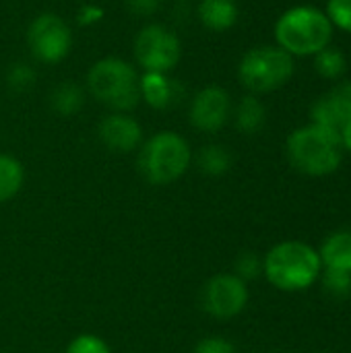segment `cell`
<instances>
[{
	"label": "cell",
	"mask_w": 351,
	"mask_h": 353,
	"mask_svg": "<svg viewBox=\"0 0 351 353\" xmlns=\"http://www.w3.org/2000/svg\"><path fill=\"white\" fill-rule=\"evenodd\" d=\"M290 163L306 176H329L337 172L343 159L341 134L329 128L308 124L294 130L285 143Z\"/></svg>",
	"instance_id": "obj_1"
},
{
	"label": "cell",
	"mask_w": 351,
	"mask_h": 353,
	"mask_svg": "<svg viewBox=\"0 0 351 353\" xmlns=\"http://www.w3.org/2000/svg\"><path fill=\"white\" fill-rule=\"evenodd\" d=\"M333 25L317 6L288 8L275 23V41L290 56H314L331 43Z\"/></svg>",
	"instance_id": "obj_2"
},
{
	"label": "cell",
	"mask_w": 351,
	"mask_h": 353,
	"mask_svg": "<svg viewBox=\"0 0 351 353\" xmlns=\"http://www.w3.org/2000/svg\"><path fill=\"white\" fill-rule=\"evenodd\" d=\"M139 72L134 64L118 56H106L93 62L87 72L89 93L112 112H130L141 101Z\"/></svg>",
	"instance_id": "obj_3"
},
{
	"label": "cell",
	"mask_w": 351,
	"mask_h": 353,
	"mask_svg": "<svg viewBox=\"0 0 351 353\" xmlns=\"http://www.w3.org/2000/svg\"><path fill=\"white\" fill-rule=\"evenodd\" d=\"M263 271L281 292H300L310 288L323 273L319 252L304 242H281L269 250Z\"/></svg>",
	"instance_id": "obj_4"
},
{
	"label": "cell",
	"mask_w": 351,
	"mask_h": 353,
	"mask_svg": "<svg viewBox=\"0 0 351 353\" xmlns=\"http://www.w3.org/2000/svg\"><path fill=\"white\" fill-rule=\"evenodd\" d=\"M192 161L186 139L178 132L163 130L153 134L141 147L139 170L151 184H170L184 176Z\"/></svg>",
	"instance_id": "obj_5"
},
{
	"label": "cell",
	"mask_w": 351,
	"mask_h": 353,
	"mask_svg": "<svg viewBox=\"0 0 351 353\" xmlns=\"http://www.w3.org/2000/svg\"><path fill=\"white\" fill-rule=\"evenodd\" d=\"M296 70L294 56L279 46H259L248 50L238 64L240 83L252 93H271L283 87Z\"/></svg>",
	"instance_id": "obj_6"
},
{
	"label": "cell",
	"mask_w": 351,
	"mask_h": 353,
	"mask_svg": "<svg viewBox=\"0 0 351 353\" xmlns=\"http://www.w3.org/2000/svg\"><path fill=\"white\" fill-rule=\"evenodd\" d=\"M132 54L145 72L170 74L182 58V41L166 25L149 23L134 35Z\"/></svg>",
	"instance_id": "obj_7"
},
{
	"label": "cell",
	"mask_w": 351,
	"mask_h": 353,
	"mask_svg": "<svg viewBox=\"0 0 351 353\" xmlns=\"http://www.w3.org/2000/svg\"><path fill=\"white\" fill-rule=\"evenodd\" d=\"M27 46L37 62L58 64L70 54L72 31L60 14L39 12L27 27Z\"/></svg>",
	"instance_id": "obj_8"
},
{
	"label": "cell",
	"mask_w": 351,
	"mask_h": 353,
	"mask_svg": "<svg viewBox=\"0 0 351 353\" xmlns=\"http://www.w3.org/2000/svg\"><path fill=\"white\" fill-rule=\"evenodd\" d=\"M201 304L211 316L219 321L234 319L248 304V288L236 275H215L203 288Z\"/></svg>",
	"instance_id": "obj_9"
},
{
	"label": "cell",
	"mask_w": 351,
	"mask_h": 353,
	"mask_svg": "<svg viewBox=\"0 0 351 353\" xmlns=\"http://www.w3.org/2000/svg\"><path fill=\"white\" fill-rule=\"evenodd\" d=\"M232 97L219 85H207L194 93L188 110L190 124L201 132L221 130L232 116Z\"/></svg>",
	"instance_id": "obj_10"
},
{
	"label": "cell",
	"mask_w": 351,
	"mask_h": 353,
	"mask_svg": "<svg viewBox=\"0 0 351 353\" xmlns=\"http://www.w3.org/2000/svg\"><path fill=\"white\" fill-rule=\"evenodd\" d=\"M312 124L329 128L333 132L343 130L351 122V81H339L327 93H323L310 110Z\"/></svg>",
	"instance_id": "obj_11"
},
{
	"label": "cell",
	"mask_w": 351,
	"mask_h": 353,
	"mask_svg": "<svg viewBox=\"0 0 351 353\" xmlns=\"http://www.w3.org/2000/svg\"><path fill=\"white\" fill-rule=\"evenodd\" d=\"M97 134L108 149L118 153H130L143 141L141 124L132 116L122 112H112L103 116L97 126Z\"/></svg>",
	"instance_id": "obj_12"
},
{
	"label": "cell",
	"mask_w": 351,
	"mask_h": 353,
	"mask_svg": "<svg viewBox=\"0 0 351 353\" xmlns=\"http://www.w3.org/2000/svg\"><path fill=\"white\" fill-rule=\"evenodd\" d=\"M141 99L153 110L174 108L182 97V87L166 72H145L139 81Z\"/></svg>",
	"instance_id": "obj_13"
},
{
	"label": "cell",
	"mask_w": 351,
	"mask_h": 353,
	"mask_svg": "<svg viewBox=\"0 0 351 353\" xmlns=\"http://www.w3.org/2000/svg\"><path fill=\"white\" fill-rule=\"evenodd\" d=\"M197 14L203 27L215 33H223L238 23L240 8L236 0H201Z\"/></svg>",
	"instance_id": "obj_14"
},
{
	"label": "cell",
	"mask_w": 351,
	"mask_h": 353,
	"mask_svg": "<svg viewBox=\"0 0 351 353\" xmlns=\"http://www.w3.org/2000/svg\"><path fill=\"white\" fill-rule=\"evenodd\" d=\"M325 269H339L351 273V232L341 230L331 234L319 250Z\"/></svg>",
	"instance_id": "obj_15"
},
{
	"label": "cell",
	"mask_w": 351,
	"mask_h": 353,
	"mask_svg": "<svg viewBox=\"0 0 351 353\" xmlns=\"http://www.w3.org/2000/svg\"><path fill=\"white\" fill-rule=\"evenodd\" d=\"M232 112H234L236 128L240 132H244V134H257V132H261L263 126H265V122H267V108L252 93L244 95Z\"/></svg>",
	"instance_id": "obj_16"
},
{
	"label": "cell",
	"mask_w": 351,
	"mask_h": 353,
	"mask_svg": "<svg viewBox=\"0 0 351 353\" xmlns=\"http://www.w3.org/2000/svg\"><path fill=\"white\" fill-rule=\"evenodd\" d=\"M83 103H85V93L72 81H64L56 85L50 93V105L60 116H74L83 108Z\"/></svg>",
	"instance_id": "obj_17"
},
{
	"label": "cell",
	"mask_w": 351,
	"mask_h": 353,
	"mask_svg": "<svg viewBox=\"0 0 351 353\" xmlns=\"http://www.w3.org/2000/svg\"><path fill=\"white\" fill-rule=\"evenodd\" d=\"M197 168L207 174V176H223L230 172L232 163H234V157L232 153L223 147V145H205L197 157Z\"/></svg>",
	"instance_id": "obj_18"
},
{
	"label": "cell",
	"mask_w": 351,
	"mask_h": 353,
	"mask_svg": "<svg viewBox=\"0 0 351 353\" xmlns=\"http://www.w3.org/2000/svg\"><path fill=\"white\" fill-rule=\"evenodd\" d=\"M25 172L17 157L0 153V203L10 201L23 186Z\"/></svg>",
	"instance_id": "obj_19"
},
{
	"label": "cell",
	"mask_w": 351,
	"mask_h": 353,
	"mask_svg": "<svg viewBox=\"0 0 351 353\" xmlns=\"http://www.w3.org/2000/svg\"><path fill=\"white\" fill-rule=\"evenodd\" d=\"M314 68L323 79L337 81L348 70V58H345V54L341 50L327 46V48H323L321 52L314 54Z\"/></svg>",
	"instance_id": "obj_20"
},
{
	"label": "cell",
	"mask_w": 351,
	"mask_h": 353,
	"mask_svg": "<svg viewBox=\"0 0 351 353\" xmlns=\"http://www.w3.org/2000/svg\"><path fill=\"white\" fill-rule=\"evenodd\" d=\"M35 68L29 62H12L6 70V87L12 93H25L35 85Z\"/></svg>",
	"instance_id": "obj_21"
},
{
	"label": "cell",
	"mask_w": 351,
	"mask_h": 353,
	"mask_svg": "<svg viewBox=\"0 0 351 353\" xmlns=\"http://www.w3.org/2000/svg\"><path fill=\"white\" fill-rule=\"evenodd\" d=\"M323 290L335 298L345 300L351 296V273L339 271V269H325L323 273Z\"/></svg>",
	"instance_id": "obj_22"
},
{
	"label": "cell",
	"mask_w": 351,
	"mask_h": 353,
	"mask_svg": "<svg viewBox=\"0 0 351 353\" xmlns=\"http://www.w3.org/2000/svg\"><path fill=\"white\" fill-rule=\"evenodd\" d=\"M327 17L333 27H339L341 31L351 33V0H329Z\"/></svg>",
	"instance_id": "obj_23"
},
{
	"label": "cell",
	"mask_w": 351,
	"mask_h": 353,
	"mask_svg": "<svg viewBox=\"0 0 351 353\" xmlns=\"http://www.w3.org/2000/svg\"><path fill=\"white\" fill-rule=\"evenodd\" d=\"M261 273H263V263L257 252H242L236 259V277H240L242 281L257 279Z\"/></svg>",
	"instance_id": "obj_24"
},
{
	"label": "cell",
	"mask_w": 351,
	"mask_h": 353,
	"mask_svg": "<svg viewBox=\"0 0 351 353\" xmlns=\"http://www.w3.org/2000/svg\"><path fill=\"white\" fill-rule=\"evenodd\" d=\"M66 353H110L108 345L95 335H79L70 341Z\"/></svg>",
	"instance_id": "obj_25"
},
{
	"label": "cell",
	"mask_w": 351,
	"mask_h": 353,
	"mask_svg": "<svg viewBox=\"0 0 351 353\" xmlns=\"http://www.w3.org/2000/svg\"><path fill=\"white\" fill-rule=\"evenodd\" d=\"M194 353H236V347L221 337H207L197 343Z\"/></svg>",
	"instance_id": "obj_26"
},
{
	"label": "cell",
	"mask_w": 351,
	"mask_h": 353,
	"mask_svg": "<svg viewBox=\"0 0 351 353\" xmlns=\"http://www.w3.org/2000/svg\"><path fill=\"white\" fill-rule=\"evenodd\" d=\"M124 2L128 12H132L134 17H151L163 4V0H124Z\"/></svg>",
	"instance_id": "obj_27"
},
{
	"label": "cell",
	"mask_w": 351,
	"mask_h": 353,
	"mask_svg": "<svg viewBox=\"0 0 351 353\" xmlns=\"http://www.w3.org/2000/svg\"><path fill=\"white\" fill-rule=\"evenodd\" d=\"M103 8L97 6V4H83L77 12V21L81 27H91V25H97L101 19H103Z\"/></svg>",
	"instance_id": "obj_28"
},
{
	"label": "cell",
	"mask_w": 351,
	"mask_h": 353,
	"mask_svg": "<svg viewBox=\"0 0 351 353\" xmlns=\"http://www.w3.org/2000/svg\"><path fill=\"white\" fill-rule=\"evenodd\" d=\"M341 143H343V149H348L351 153V122H348L341 130Z\"/></svg>",
	"instance_id": "obj_29"
}]
</instances>
